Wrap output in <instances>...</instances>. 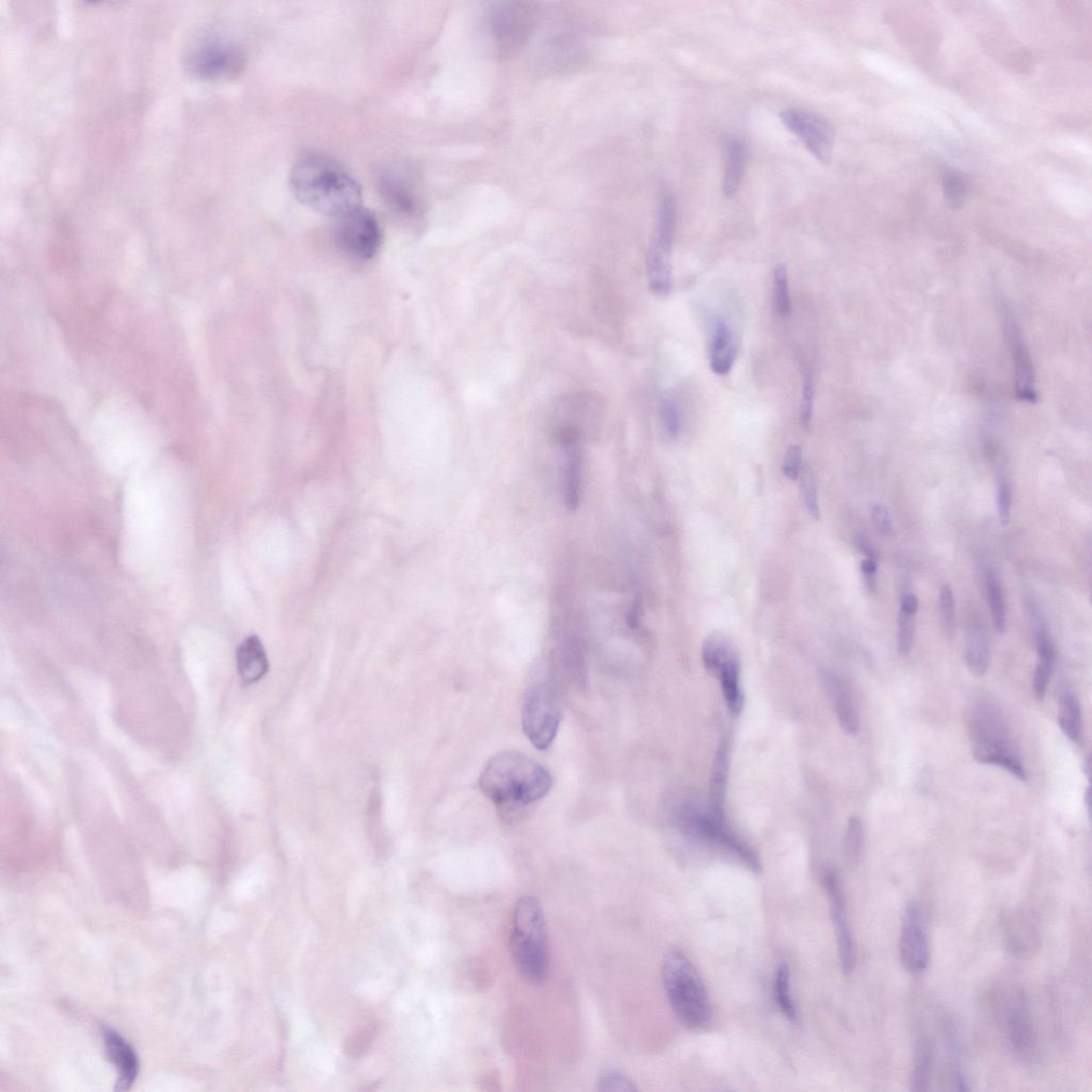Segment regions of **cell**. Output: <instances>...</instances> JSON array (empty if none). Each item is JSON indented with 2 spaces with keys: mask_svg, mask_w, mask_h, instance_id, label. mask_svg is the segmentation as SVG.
<instances>
[{
  "mask_svg": "<svg viewBox=\"0 0 1092 1092\" xmlns=\"http://www.w3.org/2000/svg\"><path fill=\"white\" fill-rule=\"evenodd\" d=\"M854 545L857 551L866 556V559H878V553L876 548L873 545H871V542L869 540L866 534L861 533H855Z\"/></svg>",
  "mask_w": 1092,
  "mask_h": 1092,
  "instance_id": "cell-48",
  "label": "cell"
},
{
  "mask_svg": "<svg viewBox=\"0 0 1092 1092\" xmlns=\"http://www.w3.org/2000/svg\"><path fill=\"white\" fill-rule=\"evenodd\" d=\"M727 156L723 193L730 199L737 194L740 184H742L746 164L745 143L740 139H732L728 144Z\"/></svg>",
  "mask_w": 1092,
  "mask_h": 1092,
  "instance_id": "cell-30",
  "label": "cell"
},
{
  "mask_svg": "<svg viewBox=\"0 0 1092 1092\" xmlns=\"http://www.w3.org/2000/svg\"><path fill=\"white\" fill-rule=\"evenodd\" d=\"M939 608L941 625L948 637L954 635L956 627L955 598L950 586L945 584L940 589Z\"/></svg>",
  "mask_w": 1092,
  "mask_h": 1092,
  "instance_id": "cell-40",
  "label": "cell"
},
{
  "mask_svg": "<svg viewBox=\"0 0 1092 1092\" xmlns=\"http://www.w3.org/2000/svg\"><path fill=\"white\" fill-rule=\"evenodd\" d=\"M1003 324L1011 357H1013L1018 398L1028 402V404H1036L1038 398L1030 351L1026 346L1021 328L1018 327L1014 315L1006 307L1003 312Z\"/></svg>",
  "mask_w": 1092,
  "mask_h": 1092,
  "instance_id": "cell-15",
  "label": "cell"
},
{
  "mask_svg": "<svg viewBox=\"0 0 1092 1092\" xmlns=\"http://www.w3.org/2000/svg\"><path fill=\"white\" fill-rule=\"evenodd\" d=\"M237 670L245 685H251L266 676L269 662L258 636L248 637L236 652Z\"/></svg>",
  "mask_w": 1092,
  "mask_h": 1092,
  "instance_id": "cell-23",
  "label": "cell"
},
{
  "mask_svg": "<svg viewBox=\"0 0 1092 1092\" xmlns=\"http://www.w3.org/2000/svg\"><path fill=\"white\" fill-rule=\"evenodd\" d=\"M864 830L861 819L852 816L848 820L846 830V853L850 861L856 862L862 853Z\"/></svg>",
  "mask_w": 1092,
  "mask_h": 1092,
  "instance_id": "cell-41",
  "label": "cell"
},
{
  "mask_svg": "<svg viewBox=\"0 0 1092 1092\" xmlns=\"http://www.w3.org/2000/svg\"><path fill=\"white\" fill-rule=\"evenodd\" d=\"M650 289L658 296L669 295L672 290L670 254L651 246L647 259Z\"/></svg>",
  "mask_w": 1092,
  "mask_h": 1092,
  "instance_id": "cell-28",
  "label": "cell"
},
{
  "mask_svg": "<svg viewBox=\"0 0 1092 1092\" xmlns=\"http://www.w3.org/2000/svg\"><path fill=\"white\" fill-rule=\"evenodd\" d=\"M816 384L815 376L811 371H804L803 377V390L802 400L801 421L804 430L810 428V424L813 415V405H815Z\"/></svg>",
  "mask_w": 1092,
  "mask_h": 1092,
  "instance_id": "cell-42",
  "label": "cell"
},
{
  "mask_svg": "<svg viewBox=\"0 0 1092 1092\" xmlns=\"http://www.w3.org/2000/svg\"><path fill=\"white\" fill-rule=\"evenodd\" d=\"M989 607L991 610L995 632L1004 634L1006 630V605L1002 584L998 575L989 573L986 581Z\"/></svg>",
  "mask_w": 1092,
  "mask_h": 1092,
  "instance_id": "cell-33",
  "label": "cell"
},
{
  "mask_svg": "<svg viewBox=\"0 0 1092 1092\" xmlns=\"http://www.w3.org/2000/svg\"><path fill=\"white\" fill-rule=\"evenodd\" d=\"M1036 647L1038 652V661L1036 665L1035 674H1033V694L1036 698L1043 701L1045 697L1047 685L1051 679V674L1054 666V647L1050 640L1047 629L1042 622H1039L1036 630Z\"/></svg>",
  "mask_w": 1092,
  "mask_h": 1092,
  "instance_id": "cell-25",
  "label": "cell"
},
{
  "mask_svg": "<svg viewBox=\"0 0 1092 1092\" xmlns=\"http://www.w3.org/2000/svg\"><path fill=\"white\" fill-rule=\"evenodd\" d=\"M599 1091H634V1084L627 1076L617 1072H607L600 1074L597 1082Z\"/></svg>",
  "mask_w": 1092,
  "mask_h": 1092,
  "instance_id": "cell-43",
  "label": "cell"
},
{
  "mask_svg": "<svg viewBox=\"0 0 1092 1092\" xmlns=\"http://www.w3.org/2000/svg\"><path fill=\"white\" fill-rule=\"evenodd\" d=\"M702 661L706 669L720 681L731 712L738 715L744 708L745 699L740 685L739 659L728 637L720 632L708 635L703 642Z\"/></svg>",
  "mask_w": 1092,
  "mask_h": 1092,
  "instance_id": "cell-9",
  "label": "cell"
},
{
  "mask_svg": "<svg viewBox=\"0 0 1092 1092\" xmlns=\"http://www.w3.org/2000/svg\"><path fill=\"white\" fill-rule=\"evenodd\" d=\"M380 189L388 204L405 215H415L420 210L419 196L408 181L398 174L388 172L380 181Z\"/></svg>",
  "mask_w": 1092,
  "mask_h": 1092,
  "instance_id": "cell-24",
  "label": "cell"
},
{
  "mask_svg": "<svg viewBox=\"0 0 1092 1092\" xmlns=\"http://www.w3.org/2000/svg\"><path fill=\"white\" fill-rule=\"evenodd\" d=\"M780 119L820 163L826 164L830 160L834 133L829 122L801 109L783 110Z\"/></svg>",
  "mask_w": 1092,
  "mask_h": 1092,
  "instance_id": "cell-13",
  "label": "cell"
},
{
  "mask_svg": "<svg viewBox=\"0 0 1092 1092\" xmlns=\"http://www.w3.org/2000/svg\"><path fill=\"white\" fill-rule=\"evenodd\" d=\"M824 680L843 731L849 735H856L860 728L859 714L848 684L838 674L831 672L826 673Z\"/></svg>",
  "mask_w": 1092,
  "mask_h": 1092,
  "instance_id": "cell-22",
  "label": "cell"
},
{
  "mask_svg": "<svg viewBox=\"0 0 1092 1092\" xmlns=\"http://www.w3.org/2000/svg\"><path fill=\"white\" fill-rule=\"evenodd\" d=\"M1058 723L1064 735L1073 743H1079L1082 737V710L1079 700L1074 694L1066 691L1060 694L1058 705Z\"/></svg>",
  "mask_w": 1092,
  "mask_h": 1092,
  "instance_id": "cell-31",
  "label": "cell"
},
{
  "mask_svg": "<svg viewBox=\"0 0 1092 1092\" xmlns=\"http://www.w3.org/2000/svg\"><path fill=\"white\" fill-rule=\"evenodd\" d=\"M561 443L564 453L563 495L564 504L570 512L577 510L581 503L583 489V457L578 437L573 430L562 432Z\"/></svg>",
  "mask_w": 1092,
  "mask_h": 1092,
  "instance_id": "cell-17",
  "label": "cell"
},
{
  "mask_svg": "<svg viewBox=\"0 0 1092 1092\" xmlns=\"http://www.w3.org/2000/svg\"><path fill=\"white\" fill-rule=\"evenodd\" d=\"M1084 797H1085V798H1084V799H1085V802H1086V807H1087V809H1088V812H1089V815H1090V808H1091V795H1090V789H1089V788L1087 789V790H1086V793H1085V796H1084Z\"/></svg>",
  "mask_w": 1092,
  "mask_h": 1092,
  "instance_id": "cell-49",
  "label": "cell"
},
{
  "mask_svg": "<svg viewBox=\"0 0 1092 1092\" xmlns=\"http://www.w3.org/2000/svg\"><path fill=\"white\" fill-rule=\"evenodd\" d=\"M730 772V745L723 738L718 746L709 780V811L718 819L725 818V798H727Z\"/></svg>",
  "mask_w": 1092,
  "mask_h": 1092,
  "instance_id": "cell-21",
  "label": "cell"
},
{
  "mask_svg": "<svg viewBox=\"0 0 1092 1092\" xmlns=\"http://www.w3.org/2000/svg\"><path fill=\"white\" fill-rule=\"evenodd\" d=\"M1001 1018L1004 1031L1018 1059L1032 1062L1038 1057V1038L1031 1021L1028 1000L1021 991L1007 994L1002 1003Z\"/></svg>",
  "mask_w": 1092,
  "mask_h": 1092,
  "instance_id": "cell-11",
  "label": "cell"
},
{
  "mask_svg": "<svg viewBox=\"0 0 1092 1092\" xmlns=\"http://www.w3.org/2000/svg\"><path fill=\"white\" fill-rule=\"evenodd\" d=\"M799 478H801L802 492L805 507H807L810 516L813 519H819L820 508L816 476L813 474L809 466L803 465L802 474L799 476Z\"/></svg>",
  "mask_w": 1092,
  "mask_h": 1092,
  "instance_id": "cell-39",
  "label": "cell"
},
{
  "mask_svg": "<svg viewBox=\"0 0 1092 1092\" xmlns=\"http://www.w3.org/2000/svg\"><path fill=\"white\" fill-rule=\"evenodd\" d=\"M1008 945L1015 955H1030L1038 945L1037 930L1029 918H1018L1011 923L1007 934Z\"/></svg>",
  "mask_w": 1092,
  "mask_h": 1092,
  "instance_id": "cell-32",
  "label": "cell"
},
{
  "mask_svg": "<svg viewBox=\"0 0 1092 1092\" xmlns=\"http://www.w3.org/2000/svg\"><path fill=\"white\" fill-rule=\"evenodd\" d=\"M671 817L679 829L689 837L722 847L753 871L761 870L759 857L730 829L727 820L718 819L710 811H703L688 802L674 804Z\"/></svg>",
  "mask_w": 1092,
  "mask_h": 1092,
  "instance_id": "cell-6",
  "label": "cell"
},
{
  "mask_svg": "<svg viewBox=\"0 0 1092 1092\" xmlns=\"http://www.w3.org/2000/svg\"><path fill=\"white\" fill-rule=\"evenodd\" d=\"M292 194L305 207L335 219L362 208V190L346 169L322 155H307L290 173Z\"/></svg>",
  "mask_w": 1092,
  "mask_h": 1092,
  "instance_id": "cell-1",
  "label": "cell"
},
{
  "mask_svg": "<svg viewBox=\"0 0 1092 1092\" xmlns=\"http://www.w3.org/2000/svg\"><path fill=\"white\" fill-rule=\"evenodd\" d=\"M104 1038L108 1058L119 1072L115 1090H128L138 1076L139 1060L137 1055L133 1047L118 1032L107 1029L104 1031Z\"/></svg>",
  "mask_w": 1092,
  "mask_h": 1092,
  "instance_id": "cell-19",
  "label": "cell"
},
{
  "mask_svg": "<svg viewBox=\"0 0 1092 1092\" xmlns=\"http://www.w3.org/2000/svg\"><path fill=\"white\" fill-rule=\"evenodd\" d=\"M996 504H998L1001 524L1003 526L1008 525L1011 518V489L1006 481H1001L999 483L998 493H996Z\"/></svg>",
  "mask_w": 1092,
  "mask_h": 1092,
  "instance_id": "cell-46",
  "label": "cell"
},
{
  "mask_svg": "<svg viewBox=\"0 0 1092 1092\" xmlns=\"http://www.w3.org/2000/svg\"><path fill=\"white\" fill-rule=\"evenodd\" d=\"M677 229V202L676 197L666 190L662 194L661 201L658 205V219L657 229L654 241L651 246H654L659 250L671 254L674 236H676Z\"/></svg>",
  "mask_w": 1092,
  "mask_h": 1092,
  "instance_id": "cell-26",
  "label": "cell"
},
{
  "mask_svg": "<svg viewBox=\"0 0 1092 1092\" xmlns=\"http://www.w3.org/2000/svg\"><path fill=\"white\" fill-rule=\"evenodd\" d=\"M334 237L350 258L370 261L378 253L384 236L376 216L360 208L336 219Z\"/></svg>",
  "mask_w": 1092,
  "mask_h": 1092,
  "instance_id": "cell-10",
  "label": "cell"
},
{
  "mask_svg": "<svg viewBox=\"0 0 1092 1092\" xmlns=\"http://www.w3.org/2000/svg\"><path fill=\"white\" fill-rule=\"evenodd\" d=\"M965 663L973 676L984 677L991 663V644L983 619L972 613L966 623Z\"/></svg>",
  "mask_w": 1092,
  "mask_h": 1092,
  "instance_id": "cell-18",
  "label": "cell"
},
{
  "mask_svg": "<svg viewBox=\"0 0 1092 1092\" xmlns=\"http://www.w3.org/2000/svg\"><path fill=\"white\" fill-rule=\"evenodd\" d=\"M662 977L667 999L679 1020L688 1029H705L712 1017L708 995L697 969L684 951L674 949L667 952Z\"/></svg>",
  "mask_w": 1092,
  "mask_h": 1092,
  "instance_id": "cell-4",
  "label": "cell"
},
{
  "mask_svg": "<svg viewBox=\"0 0 1092 1092\" xmlns=\"http://www.w3.org/2000/svg\"><path fill=\"white\" fill-rule=\"evenodd\" d=\"M878 569V559H866L861 562V570L866 580L868 588L870 590L876 589V575Z\"/></svg>",
  "mask_w": 1092,
  "mask_h": 1092,
  "instance_id": "cell-47",
  "label": "cell"
},
{
  "mask_svg": "<svg viewBox=\"0 0 1092 1092\" xmlns=\"http://www.w3.org/2000/svg\"><path fill=\"white\" fill-rule=\"evenodd\" d=\"M561 721L559 692L554 681L545 673L539 674L527 687L522 706V725L525 735L539 750L551 747Z\"/></svg>",
  "mask_w": 1092,
  "mask_h": 1092,
  "instance_id": "cell-7",
  "label": "cell"
},
{
  "mask_svg": "<svg viewBox=\"0 0 1092 1092\" xmlns=\"http://www.w3.org/2000/svg\"><path fill=\"white\" fill-rule=\"evenodd\" d=\"M824 883L828 898L830 901L842 971L845 975H850L853 974L856 966V948L847 920L844 894H843L840 878L835 871L831 870L826 871Z\"/></svg>",
  "mask_w": 1092,
  "mask_h": 1092,
  "instance_id": "cell-16",
  "label": "cell"
},
{
  "mask_svg": "<svg viewBox=\"0 0 1092 1092\" xmlns=\"http://www.w3.org/2000/svg\"><path fill=\"white\" fill-rule=\"evenodd\" d=\"M197 76L222 80L237 77L245 68V56L236 44L210 41L197 48L190 60Z\"/></svg>",
  "mask_w": 1092,
  "mask_h": 1092,
  "instance_id": "cell-12",
  "label": "cell"
},
{
  "mask_svg": "<svg viewBox=\"0 0 1092 1092\" xmlns=\"http://www.w3.org/2000/svg\"><path fill=\"white\" fill-rule=\"evenodd\" d=\"M871 521H873L876 530L883 534V536H892L894 533V527L890 510L885 505L876 503L871 506L870 509Z\"/></svg>",
  "mask_w": 1092,
  "mask_h": 1092,
  "instance_id": "cell-45",
  "label": "cell"
},
{
  "mask_svg": "<svg viewBox=\"0 0 1092 1092\" xmlns=\"http://www.w3.org/2000/svg\"><path fill=\"white\" fill-rule=\"evenodd\" d=\"M539 16L537 4L501 2L491 7L487 31L498 56L509 58L529 42Z\"/></svg>",
  "mask_w": 1092,
  "mask_h": 1092,
  "instance_id": "cell-8",
  "label": "cell"
},
{
  "mask_svg": "<svg viewBox=\"0 0 1092 1092\" xmlns=\"http://www.w3.org/2000/svg\"><path fill=\"white\" fill-rule=\"evenodd\" d=\"M901 964L910 973L926 970L929 964V942L920 907L915 901L907 906L899 939Z\"/></svg>",
  "mask_w": 1092,
  "mask_h": 1092,
  "instance_id": "cell-14",
  "label": "cell"
},
{
  "mask_svg": "<svg viewBox=\"0 0 1092 1092\" xmlns=\"http://www.w3.org/2000/svg\"><path fill=\"white\" fill-rule=\"evenodd\" d=\"M547 769L525 754L507 751L488 762L479 787L491 802L502 808L526 807L545 798L552 789Z\"/></svg>",
  "mask_w": 1092,
  "mask_h": 1092,
  "instance_id": "cell-2",
  "label": "cell"
},
{
  "mask_svg": "<svg viewBox=\"0 0 1092 1092\" xmlns=\"http://www.w3.org/2000/svg\"><path fill=\"white\" fill-rule=\"evenodd\" d=\"M943 192L950 207L962 208L969 196V182L960 172L947 171L943 177Z\"/></svg>",
  "mask_w": 1092,
  "mask_h": 1092,
  "instance_id": "cell-36",
  "label": "cell"
},
{
  "mask_svg": "<svg viewBox=\"0 0 1092 1092\" xmlns=\"http://www.w3.org/2000/svg\"><path fill=\"white\" fill-rule=\"evenodd\" d=\"M736 357L737 344L735 332L727 321L721 317H716L712 336H710V368L717 375H727L735 365Z\"/></svg>",
  "mask_w": 1092,
  "mask_h": 1092,
  "instance_id": "cell-20",
  "label": "cell"
},
{
  "mask_svg": "<svg viewBox=\"0 0 1092 1092\" xmlns=\"http://www.w3.org/2000/svg\"><path fill=\"white\" fill-rule=\"evenodd\" d=\"M378 1028L375 1023L360 1026L351 1032L344 1045V1051L351 1058H360L369 1052L377 1037Z\"/></svg>",
  "mask_w": 1092,
  "mask_h": 1092,
  "instance_id": "cell-34",
  "label": "cell"
},
{
  "mask_svg": "<svg viewBox=\"0 0 1092 1092\" xmlns=\"http://www.w3.org/2000/svg\"><path fill=\"white\" fill-rule=\"evenodd\" d=\"M775 1000L783 1015L789 1021H797V1011L790 993L789 971L787 964H781L775 975Z\"/></svg>",
  "mask_w": 1092,
  "mask_h": 1092,
  "instance_id": "cell-35",
  "label": "cell"
},
{
  "mask_svg": "<svg viewBox=\"0 0 1092 1092\" xmlns=\"http://www.w3.org/2000/svg\"><path fill=\"white\" fill-rule=\"evenodd\" d=\"M935 1050L932 1042L926 1036H921L916 1042L913 1069L910 1076L911 1090L928 1091L932 1085Z\"/></svg>",
  "mask_w": 1092,
  "mask_h": 1092,
  "instance_id": "cell-27",
  "label": "cell"
},
{
  "mask_svg": "<svg viewBox=\"0 0 1092 1092\" xmlns=\"http://www.w3.org/2000/svg\"><path fill=\"white\" fill-rule=\"evenodd\" d=\"M919 605V599L913 593H905L901 598L898 617V651L899 654L904 657L910 654L913 647Z\"/></svg>",
  "mask_w": 1092,
  "mask_h": 1092,
  "instance_id": "cell-29",
  "label": "cell"
},
{
  "mask_svg": "<svg viewBox=\"0 0 1092 1092\" xmlns=\"http://www.w3.org/2000/svg\"><path fill=\"white\" fill-rule=\"evenodd\" d=\"M1084 774L1086 775L1087 779H1090V759L1088 758L1084 764Z\"/></svg>",
  "mask_w": 1092,
  "mask_h": 1092,
  "instance_id": "cell-50",
  "label": "cell"
},
{
  "mask_svg": "<svg viewBox=\"0 0 1092 1092\" xmlns=\"http://www.w3.org/2000/svg\"><path fill=\"white\" fill-rule=\"evenodd\" d=\"M659 414L666 435L676 438L680 435L681 421L678 402L670 394L663 396Z\"/></svg>",
  "mask_w": 1092,
  "mask_h": 1092,
  "instance_id": "cell-38",
  "label": "cell"
},
{
  "mask_svg": "<svg viewBox=\"0 0 1092 1092\" xmlns=\"http://www.w3.org/2000/svg\"><path fill=\"white\" fill-rule=\"evenodd\" d=\"M510 949L523 978L533 985L545 983L548 972V945L544 909L532 897L519 898L513 912Z\"/></svg>",
  "mask_w": 1092,
  "mask_h": 1092,
  "instance_id": "cell-3",
  "label": "cell"
},
{
  "mask_svg": "<svg viewBox=\"0 0 1092 1092\" xmlns=\"http://www.w3.org/2000/svg\"><path fill=\"white\" fill-rule=\"evenodd\" d=\"M969 731L973 756L979 763L1001 767L1020 781L1028 780L1005 718L998 708L989 702L975 707Z\"/></svg>",
  "mask_w": 1092,
  "mask_h": 1092,
  "instance_id": "cell-5",
  "label": "cell"
},
{
  "mask_svg": "<svg viewBox=\"0 0 1092 1092\" xmlns=\"http://www.w3.org/2000/svg\"><path fill=\"white\" fill-rule=\"evenodd\" d=\"M802 447L791 445L784 457L782 472L790 480H797L802 471Z\"/></svg>",
  "mask_w": 1092,
  "mask_h": 1092,
  "instance_id": "cell-44",
  "label": "cell"
},
{
  "mask_svg": "<svg viewBox=\"0 0 1092 1092\" xmlns=\"http://www.w3.org/2000/svg\"><path fill=\"white\" fill-rule=\"evenodd\" d=\"M774 294L776 313L783 318L789 317L791 312L789 276L787 267L781 263L775 269Z\"/></svg>",
  "mask_w": 1092,
  "mask_h": 1092,
  "instance_id": "cell-37",
  "label": "cell"
}]
</instances>
